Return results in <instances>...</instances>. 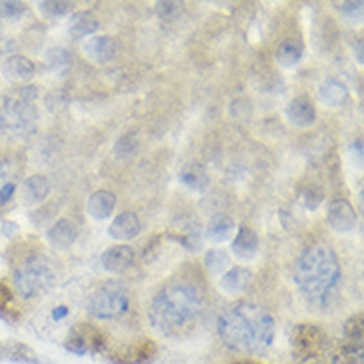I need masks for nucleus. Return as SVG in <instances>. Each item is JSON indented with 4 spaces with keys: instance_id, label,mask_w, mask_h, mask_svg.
Instances as JSON below:
<instances>
[{
    "instance_id": "obj_1",
    "label": "nucleus",
    "mask_w": 364,
    "mask_h": 364,
    "mask_svg": "<svg viewBox=\"0 0 364 364\" xmlns=\"http://www.w3.org/2000/svg\"><path fill=\"white\" fill-rule=\"evenodd\" d=\"M205 311V293L189 277H173L149 305V321L168 336L186 335Z\"/></svg>"
},
{
    "instance_id": "obj_2",
    "label": "nucleus",
    "mask_w": 364,
    "mask_h": 364,
    "mask_svg": "<svg viewBox=\"0 0 364 364\" xmlns=\"http://www.w3.org/2000/svg\"><path fill=\"white\" fill-rule=\"evenodd\" d=\"M217 331L229 348L243 355H261L275 338V318L261 305L241 301L219 315Z\"/></svg>"
},
{
    "instance_id": "obj_3",
    "label": "nucleus",
    "mask_w": 364,
    "mask_h": 364,
    "mask_svg": "<svg viewBox=\"0 0 364 364\" xmlns=\"http://www.w3.org/2000/svg\"><path fill=\"white\" fill-rule=\"evenodd\" d=\"M343 271L335 251L326 245L305 249L295 263V285L309 305L328 311L338 299Z\"/></svg>"
},
{
    "instance_id": "obj_4",
    "label": "nucleus",
    "mask_w": 364,
    "mask_h": 364,
    "mask_svg": "<svg viewBox=\"0 0 364 364\" xmlns=\"http://www.w3.org/2000/svg\"><path fill=\"white\" fill-rule=\"evenodd\" d=\"M54 269L42 253H26L14 265V285L24 299L46 293L54 283Z\"/></svg>"
},
{
    "instance_id": "obj_5",
    "label": "nucleus",
    "mask_w": 364,
    "mask_h": 364,
    "mask_svg": "<svg viewBox=\"0 0 364 364\" xmlns=\"http://www.w3.org/2000/svg\"><path fill=\"white\" fill-rule=\"evenodd\" d=\"M34 92L26 96V92H20L16 96L4 100L0 109V129L6 136L24 138L36 129V108H34Z\"/></svg>"
},
{
    "instance_id": "obj_6",
    "label": "nucleus",
    "mask_w": 364,
    "mask_h": 364,
    "mask_svg": "<svg viewBox=\"0 0 364 364\" xmlns=\"http://www.w3.org/2000/svg\"><path fill=\"white\" fill-rule=\"evenodd\" d=\"M129 293L119 281H106L88 301V313L98 321H118L128 315Z\"/></svg>"
},
{
    "instance_id": "obj_7",
    "label": "nucleus",
    "mask_w": 364,
    "mask_h": 364,
    "mask_svg": "<svg viewBox=\"0 0 364 364\" xmlns=\"http://www.w3.org/2000/svg\"><path fill=\"white\" fill-rule=\"evenodd\" d=\"M291 346H293V355L301 363L316 360L325 355L328 348V335L318 325L303 323L293 328L291 335Z\"/></svg>"
},
{
    "instance_id": "obj_8",
    "label": "nucleus",
    "mask_w": 364,
    "mask_h": 364,
    "mask_svg": "<svg viewBox=\"0 0 364 364\" xmlns=\"http://www.w3.org/2000/svg\"><path fill=\"white\" fill-rule=\"evenodd\" d=\"M64 345L74 355H98L108 345V336H106L104 331H100L96 325L78 323L68 331Z\"/></svg>"
},
{
    "instance_id": "obj_9",
    "label": "nucleus",
    "mask_w": 364,
    "mask_h": 364,
    "mask_svg": "<svg viewBox=\"0 0 364 364\" xmlns=\"http://www.w3.org/2000/svg\"><path fill=\"white\" fill-rule=\"evenodd\" d=\"M158 355V345L151 338H138L129 345L122 346L108 356L114 364H148Z\"/></svg>"
},
{
    "instance_id": "obj_10",
    "label": "nucleus",
    "mask_w": 364,
    "mask_h": 364,
    "mask_svg": "<svg viewBox=\"0 0 364 364\" xmlns=\"http://www.w3.org/2000/svg\"><path fill=\"white\" fill-rule=\"evenodd\" d=\"M136 261V251L128 245H116L108 249L104 255H102V265L106 271L119 275L124 271H128L129 267L134 265Z\"/></svg>"
},
{
    "instance_id": "obj_11",
    "label": "nucleus",
    "mask_w": 364,
    "mask_h": 364,
    "mask_svg": "<svg viewBox=\"0 0 364 364\" xmlns=\"http://www.w3.org/2000/svg\"><path fill=\"white\" fill-rule=\"evenodd\" d=\"M287 118L299 128H309V126L315 124L316 119L315 104L311 102L309 96H296L287 108Z\"/></svg>"
},
{
    "instance_id": "obj_12",
    "label": "nucleus",
    "mask_w": 364,
    "mask_h": 364,
    "mask_svg": "<svg viewBox=\"0 0 364 364\" xmlns=\"http://www.w3.org/2000/svg\"><path fill=\"white\" fill-rule=\"evenodd\" d=\"M328 223H331V227L335 231H341V233L353 231L356 227L355 209L345 199L333 201L331 207H328Z\"/></svg>"
},
{
    "instance_id": "obj_13",
    "label": "nucleus",
    "mask_w": 364,
    "mask_h": 364,
    "mask_svg": "<svg viewBox=\"0 0 364 364\" xmlns=\"http://www.w3.org/2000/svg\"><path fill=\"white\" fill-rule=\"evenodd\" d=\"M257 249H259V239H257L255 231L249 225L239 227L235 239L231 243L233 255L241 261H251L257 255Z\"/></svg>"
},
{
    "instance_id": "obj_14",
    "label": "nucleus",
    "mask_w": 364,
    "mask_h": 364,
    "mask_svg": "<svg viewBox=\"0 0 364 364\" xmlns=\"http://www.w3.org/2000/svg\"><path fill=\"white\" fill-rule=\"evenodd\" d=\"M139 229H141V225H139L138 215L132 211H126V213H119L114 219V223L109 225V235L118 241H129V239L139 235Z\"/></svg>"
},
{
    "instance_id": "obj_15",
    "label": "nucleus",
    "mask_w": 364,
    "mask_h": 364,
    "mask_svg": "<svg viewBox=\"0 0 364 364\" xmlns=\"http://www.w3.org/2000/svg\"><path fill=\"white\" fill-rule=\"evenodd\" d=\"M78 239V227L72 223L70 219H60L58 223H54L52 229H48L50 245L58 247V249H68L74 245Z\"/></svg>"
},
{
    "instance_id": "obj_16",
    "label": "nucleus",
    "mask_w": 364,
    "mask_h": 364,
    "mask_svg": "<svg viewBox=\"0 0 364 364\" xmlns=\"http://www.w3.org/2000/svg\"><path fill=\"white\" fill-rule=\"evenodd\" d=\"M50 193V181L44 176H32L22 183V203L36 205L44 201Z\"/></svg>"
},
{
    "instance_id": "obj_17",
    "label": "nucleus",
    "mask_w": 364,
    "mask_h": 364,
    "mask_svg": "<svg viewBox=\"0 0 364 364\" xmlns=\"http://www.w3.org/2000/svg\"><path fill=\"white\" fill-rule=\"evenodd\" d=\"M114 209H116V196L112 193V191H96L94 196L90 197L88 201V213L90 217H94V219H106L114 213Z\"/></svg>"
},
{
    "instance_id": "obj_18",
    "label": "nucleus",
    "mask_w": 364,
    "mask_h": 364,
    "mask_svg": "<svg viewBox=\"0 0 364 364\" xmlns=\"http://www.w3.org/2000/svg\"><path fill=\"white\" fill-rule=\"evenodd\" d=\"M251 283V271L245 267H233L221 275V289L225 293H243Z\"/></svg>"
},
{
    "instance_id": "obj_19",
    "label": "nucleus",
    "mask_w": 364,
    "mask_h": 364,
    "mask_svg": "<svg viewBox=\"0 0 364 364\" xmlns=\"http://www.w3.org/2000/svg\"><path fill=\"white\" fill-rule=\"evenodd\" d=\"M0 318L6 323H20L22 311L16 303V296L6 283H0Z\"/></svg>"
},
{
    "instance_id": "obj_20",
    "label": "nucleus",
    "mask_w": 364,
    "mask_h": 364,
    "mask_svg": "<svg viewBox=\"0 0 364 364\" xmlns=\"http://www.w3.org/2000/svg\"><path fill=\"white\" fill-rule=\"evenodd\" d=\"M114 42L108 38V36H94L86 42L84 46V52L86 56H90L96 62H108L112 56H114Z\"/></svg>"
},
{
    "instance_id": "obj_21",
    "label": "nucleus",
    "mask_w": 364,
    "mask_h": 364,
    "mask_svg": "<svg viewBox=\"0 0 364 364\" xmlns=\"http://www.w3.org/2000/svg\"><path fill=\"white\" fill-rule=\"evenodd\" d=\"M301 56H303V44L295 38L285 40V42L279 46V50H277V62H279L283 68L295 66L296 62L301 60Z\"/></svg>"
},
{
    "instance_id": "obj_22",
    "label": "nucleus",
    "mask_w": 364,
    "mask_h": 364,
    "mask_svg": "<svg viewBox=\"0 0 364 364\" xmlns=\"http://www.w3.org/2000/svg\"><path fill=\"white\" fill-rule=\"evenodd\" d=\"M233 219L229 217H217L211 221V225L207 229V239L211 243H223V241H229L231 235H233Z\"/></svg>"
},
{
    "instance_id": "obj_23",
    "label": "nucleus",
    "mask_w": 364,
    "mask_h": 364,
    "mask_svg": "<svg viewBox=\"0 0 364 364\" xmlns=\"http://www.w3.org/2000/svg\"><path fill=\"white\" fill-rule=\"evenodd\" d=\"M6 74L14 80H28L34 76V64L24 56H12L6 62Z\"/></svg>"
},
{
    "instance_id": "obj_24",
    "label": "nucleus",
    "mask_w": 364,
    "mask_h": 364,
    "mask_svg": "<svg viewBox=\"0 0 364 364\" xmlns=\"http://www.w3.org/2000/svg\"><path fill=\"white\" fill-rule=\"evenodd\" d=\"M321 98L325 100V104L328 106H341L346 100L345 86L336 80H326L321 86Z\"/></svg>"
},
{
    "instance_id": "obj_25",
    "label": "nucleus",
    "mask_w": 364,
    "mask_h": 364,
    "mask_svg": "<svg viewBox=\"0 0 364 364\" xmlns=\"http://www.w3.org/2000/svg\"><path fill=\"white\" fill-rule=\"evenodd\" d=\"M14 189V166L9 159H0V203L10 199Z\"/></svg>"
},
{
    "instance_id": "obj_26",
    "label": "nucleus",
    "mask_w": 364,
    "mask_h": 364,
    "mask_svg": "<svg viewBox=\"0 0 364 364\" xmlns=\"http://www.w3.org/2000/svg\"><path fill=\"white\" fill-rule=\"evenodd\" d=\"M205 265L209 269V273L213 275H223L225 271L231 269V259L227 255L223 249H213L209 251L205 257Z\"/></svg>"
},
{
    "instance_id": "obj_27",
    "label": "nucleus",
    "mask_w": 364,
    "mask_h": 364,
    "mask_svg": "<svg viewBox=\"0 0 364 364\" xmlns=\"http://www.w3.org/2000/svg\"><path fill=\"white\" fill-rule=\"evenodd\" d=\"M98 28V20L94 18L92 14H78V18L76 22L72 24V34L76 36V38H84V36H88L92 34L94 30Z\"/></svg>"
},
{
    "instance_id": "obj_28",
    "label": "nucleus",
    "mask_w": 364,
    "mask_h": 364,
    "mask_svg": "<svg viewBox=\"0 0 364 364\" xmlns=\"http://www.w3.org/2000/svg\"><path fill=\"white\" fill-rule=\"evenodd\" d=\"M233 364H261V363H255V360H237Z\"/></svg>"
}]
</instances>
